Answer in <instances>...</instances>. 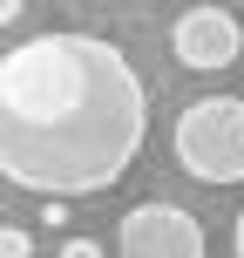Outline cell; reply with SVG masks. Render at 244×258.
Segmentation results:
<instances>
[{
	"instance_id": "cell-1",
	"label": "cell",
	"mask_w": 244,
	"mask_h": 258,
	"mask_svg": "<svg viewBox=\"0 0 244 258\" xmlns=\"http://www.w3.org/2000/svg\"><path fill=\"white\" fill-rule=\"evenodd\" d=\"M149 136V89L102 34H34L0 54V177L34 197H95Z\"/></svg>"
},
{
	"instance_id": "cell-2",
	"label": "cell",
	"mask_w": 244,
	"mask_h": 258,
	"mask_svg": "<svg viewBox=\"0 0 244 258\" xmlns=\"http://www.w3.org/2000/svg\"><path fill=\"white\" fill-rule=\"evenodd\" d=\"M183 177L197 183H244V95H197L170 129Z\"/></svg>"
},
{
	"instance_id": "cell-3",
	"label": "cell",
	"mask_w": 244,
	"mask_h": 258,
	"mask_svg": "<svg viewBox=\"0 0 244 258\" xmlns=\"http://www.w3.org/2000/svg\"><path fill=\"white\" fill-rule=\"evenodd\" d=\"M116 258H204V224L183 204H129L116 224Z\"/></svg>"
},
{
	"instance_id": "cell-4",
	"label": "cell",
	"mask_w": 244,
	"mask_h": 258,
	"mask_svg": "<svg viewBox=\"0 0 244 258\" xmlns=\"http://www.w3.org/2000/svg\"><path fill=\"white\" fill-rule=\"evenodd\" d=\"M170 48H177L183 68L217 75V68H237V54H244V27H237L231 7H190V14H177V27H170Z\"/></svg>"
},
{
	"instance_id": "cell-5",
	"label": "cell",
	"mask_w": 244,
	"mask_h": 258,
	"mask_svg": "<svg viewBox=\"0 0 244 258\" xmlns=\"http://www.w3.org/2000/svg\"><path fill=\"white\" fill-rule=\"evenodd\" d=\"M0 258H34V231H21V224H0Z\"/></svg>"
},
{
	"instance_id": "cell-6",
	"label": "cell",
	"mask_w": 244,
	"mask_h": 258,
	"mask_svg": "<svg viewBox=\"0 0 244 258\" xmlns=\"http://www.w3.org/2000/svg\"><path fill=\"white\" fill-rule=\"evenodd\" d=\"M41 224H48V231H61V224H68V197H48V204H41Z\"/></svg>"
},
{
	"instance_id": "cell-7",
	"label": "cell",
	"mask_w": 244,
	"mask_h": 258,
	"mask_svg": "<svg viewBox=\"0 0 244 258\" xmlns=\"http://www.w3.org/2000/svg\"><path fill=\"white\" fill-rule=\"evenodd\" d=\"M61 258H102V245H95V238H68Z\"/></svg>"
},
{
	"instance_id": "cell-8",
	"label": "cell",
	"mask_w": 244,
	"mask_h": 258,
	"mask_svg": "<svg viewBox=\"0 0 244 258\" xmlns=\"http://www.w3.org/2000/svg\"><path fill=\"white\" fill-rule=\"evenodd\" d=\"M21 14H27V0H0V27H14Z\"/></svg>"
},
{
	"instance_id": "cell-9",
	"label": "cell",
	"mask_w": 244,
	"mask_h": 258,
	"mask_svg": "<svg viewBox=\"0 0 244 258\" xmlns=\"http://www.w3.org/2000/svg\"><path fill=\"white\" fill-rule=\"evenodd\" d=\"M231 251L244 258V211H237V224H231Z\"/></svg>"
}]
</instances>
